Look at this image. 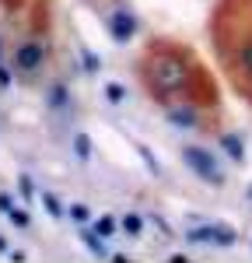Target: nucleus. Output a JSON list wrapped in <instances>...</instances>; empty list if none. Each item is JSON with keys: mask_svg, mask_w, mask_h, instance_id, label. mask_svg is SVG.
<instances>
[{"mask_svg": "<svg viewBox=\"0 0 252 263\" xmlns=\"http://www.w3.org/2000/svg\"><path fill=\"white\" fill-rule=\"evenodd\" d=\"M105 25H109V32H112L116 42H130L133 35H137V18H133L126 7H112L109 18H105Z\"/></svg>", "mask_w": 252, "mask_h": 263, "instance_id": "nucleus-4", "label": "nucleus"}, {"mask_svg": "<svg viewBox=\"0 0 252 263\" xmlns=\"http://www.w3.org/2000/svg\"><path fill=\"white\" fill-rule=\"evenodd\" d=\"M123 232L130 235V239H140V235H144V218H140V214H126L123 218Z\"/></svg>", "mask_w": 252, "mask_h": 263, "instance_id": "nucleus-6", "label": "nucleus"}, {"mask_svg": "<svg viewBox=\"0 0 252 263\" xmlns=\"http://www.w3.org/2000/svg\"><path fill=\"white\" fill-rule=\"evenodd\" d=\"M0 63H4V39H0Z\"/></svg>", "mask_w": 252, "mask_h": 263, "instance_id": "nucleus-22", "label": "nucleus"}, {"mask_svg": "<svg viewBox=\"0 0 252 263\" xmlns=\"http://www.w3.org/2000/svg\"><path fill=\"white\" fill-rule=\"evenodd\" d=\"M224 147L231 151V158H235V162H242V144H238V137H224Z\"/></svg>", "mask_w": 252, "mask_h": 263, "instance_id": "nucleus-17", "label": "nucleus"}, {"mask_svg": "<svg viewBox=\"0 0 252 263\" xmlns=\"http://www.w3.org/2000/svg\"><path fill=\"white\" fill-rule=\"evenodd\" d=\"M18 190H21V200H25V203L35 200V182L28 179V176H21V179H18Z\"/></svg>", "mask_w": 252, "mask_h": 263, "instance_id": "nucleus-14", "label": "nucleus"}, {"mask_svg": "<svg viewBox=\"0 0 252 263\" xmlns=\"http://www.w3.org/2000/svg\"><path fill=\"white\" fill-rule=\"evenodd\" d=\"M168 116L175 126H196V112H189V109H172Z\"/></svg>", "mask_w": 252, "mask_h": 263, "instance_id": "nucleus-9", "label": "nucleus"}, {"mask_svg": "<svg viewBox=\"0 0 252 263\" xmlns=\"http://www.w3.org/2000/svg\"><path fill=\"white\" fill-rule=\"evenodd\" d=\"M7 4H18V0H7Z\"/></svg>", "mask_w": 252, "mask_h": 263, "instance_id": "nucleus-23", "label": "nucleus"}, {"mask_svg": "<svg viewBox=\"0 0 252 263\" xmlns=\"http://www.w3.org/2000/svg\"><path fill=\"white\" fill-rule=\"evenodd\" d=\"M11 207H18V203H14V197H11V193H0V214H7Z\"/></svg>", "mask_w": 252, "mask_h": 263, "instance_id": "nucleus-19", "label": "nucleus"}, {"mask_svg": "<svg viewBox=\"0 0 252 263\" xmlns=\"http://www.w3.org/2000/svg\"><path fill=\"white\" fill-rule=\"evenodd\" d=\"M91 232H95L98 239H112V235H116V218H109V214H105V218H98Z\"/></svg>", "mask_w": 252, "mask_h": 263, "instance_id": "nucleus-8", "label": "nucleus"}, {"mask_svg": "<svg viewBox=\"0 0 252 263\" xmlns=\"http://www.w3.org/2000/svg\"><path fill=\"white\" fill-rule=\"evenodd\" d=\"M70 218H74V221H88L91 214H88V207H84V203H74V207H70Z\"/></svg>", "mask_w": 252, "mask_h": 263, "instance_id": "nucleus-18", "label": "nucleus"}, {"mask_svg": "<svg viewBox=\"0 0 252 263\" xmlns=\"http://www.w3.org/2000/svg\"><path fill=\"white\" fill-rule=\"evenodd\" d=\"M74 151H77V158H91V141H88V134H77V137H74Z\"/></svg>", "mask_w": 252, "mask_h": 263, "instance_id": "nucleus-15", "label": "nucleus"}, {"mask_svg": "<svg viewBox=\"0 0 252 263\" xmlns=\"http://www.w3.org/2000/svg\"><path fill=\"white\" fill-rule=\"evenodd\" d=\"M81 242L88 246V249H91L95 256H105V239H98V235H95L91 228H84V232H81Z\"/></svg>", "mask_w": 252, "mask_h": 263, "instance_id": "nucleus-7", "label": "nucleus"}, {"mask_svg": "<svg viewBox=\"0 0 252 263\" xmlns=\"http://www.w3.org/2000/svg\"><path fill=\"white\" fill-rule=\"evenodd\" d=\"M238 67H242V74H249V78H252V42L242 46V53H238Z\"/></svg>", "mask_w": 252, "mask_h": 263, "instance_id": "nucleus-13", "label": "nucleus"}, {"mask_svg": "<svg viewBox=\"0 0 252 263\" xmlns=\"http://www.w3.org/2000/svg\"><path fill=\"white\" fill-rule=\"evenodd\" d=\"M7 218H11L14 228H28V224H32V218H28V211H25V207H11V211H7Z\"/></svg>", "mask_w": 252, "mask_h": 263, "instance_id": "nucleus-12", "label": "nucleus"}, {"mask_svg": "<svg viewBox=\"0 0 252 263\" xmlns=\"http://www.w3.org/2000/svg\"><path fill=\"white\" fill-rule=\"evenodd\" d=\"M39 200H42V207H46V214H49V218H63V214H67V207L60 203L56 193H39Z\"/></svg>", "mask_w": 252, "mask_h": 263, "instance_id": "nucleus-5", "label": "nucleus"}, {"mask_svg": "<svg viewBox=\"0 0 252 263\" xmlns=\"http://www.w3.org/2000/svg\"><path fill=\"white\" fill-rule=\"evenodd\" d=\"M0 253H7V242H4V239H0Z\"/></svg>", "mask_w": 252, "mask_h": 263, "instance_id": "nucleus-21", "label": "nucleus"}, {"mask_svg": "<svg viewBox=\"0 0 252 263\" xmlns=\"http://www.w3.org/2000/svg\"><path fill=\"white\" fill-rule=\"evenodd\" d=\"M182 162H186L203 182H210V186H221V182H224V176H221V168L210 158L207 147H186V151H182Z\"/></svg>", "mask_w": 252, "mask_h": 263, "instance_id": "nucleus-3", "label": "nucleus"}, {"mask_svg": "<svg viewBox=\"0 0 252 263\" xmlns=\"http://www.w3.org/2000/svg\"><path fill=\"white\" fill-rule=\"evenodd\" d=\"M14 74H21L25 81H32V78H39L42 67H46V42L42 39H21L14 46Z\"/></svg>", "mask_w": 252, "mask_h": 263, "instance_id": "nucleus-2", "label": "nucleus"}, {"mask_svg": "<svg viewBox=\"0 0 252 263\" xmlns=\"http://www.w3.org/2000/svg\"><path fill=\"white\" fill-rule=\"evenodd\" d=\"M81 57H84V70H88V74H95V70H98V57H95L91 49H84V46H81Z\"/></svg>", "mask_w": 252, "mask_h": 263, "instance_id": "nucleus-16", "label": "nucleus"}, {"mask_svg": "<svg viewBox=\"0 0 252 263\" xmlns=\"http://www.w3.org/2000/svg\"><path fill=\"white\" fill-rule=\"evenodd\" d=\"M46 102H49L53 109H63V105H67V88H63V84H53L49 95H46Z\"/></svg>", "mask_w": 252, "mask_h": 263, "instance_id": "nucleus-10", "label": "nucleus"}, {"mask_svg": "<svg viewBox=\"0 0 252 263\" xmlns=\"http://www.w3.org/2000/svg\"><path fill=\"white\" fill-rule=\"evenodd\" d=\"M144 81L154 99H179L193 81V67H189L186 53L175 46H151L144 57Z\"/></svg>", "mask_w": 252, "mask_h": 263, "instance_id": "nucleus-1", "label": "nucleus"}, {"mask_svg": "<svg viewBox=\"0 0 252 263\" xmlns=\"http://www.w3.org/2000/svg\"><path fill=\"white\" fill-rule=\"evenodd\" d=\"M105 99L112 102V105H119V102L126 99V88L119 81H109V84H105Z\"/></svg>", "mask_w": 252, "mask_h": 263, "instance_id": "nucleus-11", "label": "nucleus"}, {"mask_svg": "<svg viewBox=\"0 0 252 263\" xmlns=\"http://www.w3.org/2000/svg\"><path fill=\"white\" fill-rule=\"evenodd\" d=\"M249 193H252V190H249Z\"/></svg>", "mask_w": 252, "mask_h": 263, "instance_id": "nucleus-24", "label": "nucleus"}, {"mask_svg": "<svg viewBox=\"0 0 252 263\" xmlns=\"http://www.w3.org/2000/svg\"><path fill=\"white\" fill-rule=\"evenodd\" d=\"M7 88H11V70L0 63V91H7Z\"/></svg>", "mask_w": 252, "mask_h": 263, "instance_id": "nucleus-20", "label": "nucleus"}]
</instances>
